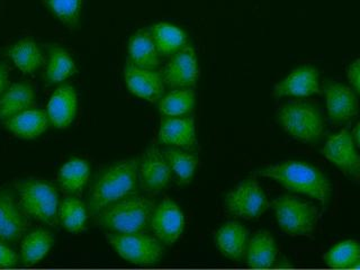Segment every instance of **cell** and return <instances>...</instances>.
Returning a JSON list of instances; mask_svg holds the SVG:
<instances>
[{
  "instance_id": "ac0fdd59",
  "label": "cell",
  "mask_w": 360,
  "mask_h": 270,
  "mask_svg": "<svg viewBox=\"0 0 360 270\" xmlns=\"http://www.w3.org/2000/svg\"><path fill=\"white\" fill-rule=\"evenodd\" d=\"M78 97L76 90L71 86H62L51 96L46 106L49 121L56 129L70 127L77 115Z\"/></svg>"
},
{
  "instance_id": "d6986e66",
  "label": "cell",
  "mask_w": 360,
  "mask_h": 270,
  "mask_svg": "<svg viewBox=\"0 0 360 270\" xmlns=\"http://www.w3.org/2000/svg\"><path fill=\"white\" fill-rule=\"evenodd\" d=\"M49 122L48 112L45 110L30 108L7 118L4 125L18 138L32 140L48 129Z\"/></svg>"
},
{
  "instance_id": "4316f807",
  "label": "cell",
  "mask_w": 360,
  "mask_h": 270,
  "mask_svg": "<svg viewBox=\"0 0 360 270\" xmlns=\"http://www.w3.org/2000/svg\"><path fill=\"white\" fill-rule=\"evenodd\" d=\"M89 176L90 167L88 161L75 158L65 162L60 169V185L67 193L76 194L82 191L89 180Z\"/></svg>"
},
{
  "instance_id": "f1b7e54d",
  "label": "cell",
  "mask_w": 360,
  "mask_h": 270,
  "mask_svg": "<svg viewBox=\"0 0 360 270\" xmlns=\"http://www.w3.org/2000/svg\"><path fill=\"white\" fill-rule=\"evenodd\" d=\"M77 71L76 63L71 54L62 48H54L50 52L45 69V77L51 84H59L70 78Z\"/></svg>"
},
{
  "instance_id": "4fadbf2b",
  "label": "cell",
  "mask_w": 360,
  "mask_h": 270,
  "mask_svg": "<svg viewBox=\"0 0 360 270\" xmlns=\"http://www.w3.org/2000/svg\"><path fill=\"white\" fill-rule=\"evenodd\" d=\"M141 184L146 191L158 193L166 188L172 180V169L166 157L157 149L146 150L139 165Z\"/></svg>"
},
{
  "instance_id": "277c9868",
  "label": "cell",
  "mask_w": 360,
  "mask_h": 270,
  "mask_svg": "<svg viewBox=\"0 0 360 270\" xmlns=\"http://www.w3.org/2000/svg\"><path fill=\"white\" fill-rule=\"evenodd\" d=\"M278 122L287 134L305 143H312L323 134L322 112L309 103H288L281 106Z\"/></svg>"
},
{
  "instance_id": "e575fe53",
  "label": "cell",
  "mask_w": 360,
  "mask_h": 270,
  "mask_svg": "<svg viewBox=\"0 0 360 270\" xmlns=\"http://www.w3.org/2000/svg\"><path fill=\"white\" fill-rule=\"evenodd\" d=\"M348 79L354 89L360 95V59L356 60L349 67Z\"/></svg>"
},
{
  "instance_id": "2e32d148",
  "label": "cell",
  "mask_w": 360,
  "mask_h": 270,
  "mask_svg": "<svg viewBox=\"0 0 360 270\" xmlns=\"http://www.w3.org/2000/svg\"><path fill=\"white\" fill-rule=\"evenodd\" d=\"M159 140L177 149H191L196 144V127L191 117H165L161 120Z\"/></svg>"
},
{
  "instance_id": "484cf974",
  "label": "cell",
  "mask_w": 360,
  "mask_h": 270,
  "mask_svg": "<svg viewBox=\"0 0 360 270\" xmlns=\"http://www.w3.org/2000/svg\"><path fill=\"white\" fill-rule=\"evenodd\" d=\"M53 245V238L44 230L33 231L22 239L20 255L26 266H33L44 258Z\"/></svg>"
},
{
  "instance_id": "cb8c5ba5",
  "label": "cell",
  "mask_w": 360,
  "mask_h": 270,
  "mask_svg": "<svg viewBox=\"0 0 360 270\" xmlns=\"http://www.w3.org/2000/svg\"><path fill=\"white\" fill-rule=\"evenodd\" d=\"M247 262L252 268H269L277 257V245L269 232L260 231L248 242Z\"/></svg>"
},
{
  "instance_id": "74e56055",
  "label": "cell",
  "mask_w": 360,
  "mask_h": 270,
  "mask_svg": "<svg viewBox=\"0 0 360 270\" xmlns=\"http://www.w3.org/2000/svg\"><path fill=\"white\" fill-rule=\"evenodd\" d=\"M352 268H356V269H360V259L359 260H358L357 262H356V264H354V266Z\"/></svg>"
},
{
  "instance_id": "ba28073f",
  "label": "cell",
  "mask_w": 360,
  "mask_h": 270,
  "mask_svg": "<svg viewBox=\"0 0 360 270\" xmlns=\"http://www.w3.org/2000/svg\"><path fill=\"white\" fill-rule=\"evenodd\" d=\"M267 207V196L262 186L255 179L242 181L225 197V208L228 213L240 219H256Z\"/></svg>"
},
{
  "instance_id": "7a4b0ae2",
  "label": "cell",
  "mask_w": 360,
  "mask_h": 270,
  "mask_svg": "<svg viewBox=\"0 0 360 270\" xmlns=\"http://www.w3.org/2000/svg\"><path fill=\"white\" fill-rule=\"evenodd\" d=\"M139 161L127 159L105 169L94 184L89 196L90 213L101 210L118 200L132 196L138 186Z\"/></svg>"
},
{
  "instance_id": "d590c367",
  "label": "cell",
  "mask_w": 360,
  "mask_h": 270,
  "mask_svg": "<svg viewBox=\"0 0 360 270\" xmlns=\"http://www.w3.org/2000/svg\"><path fill=\"white\" fill-rule=\"evenodd\" d=\"M9 84L8 70L5 65H0V97L5 93Z\"/></svg>"
},
{
  "instance_id": "836d02e7",
  "label": "cell",
  "mask_w": 360,
  "mask_h": 270,
  "mask_svg": "<svg viewBox=\"0 0 360 270\" xmlns=\"http://www.w3.org/2000/svg\"><path fill=\"white\" fill-rule=\"evenodd\" d=\"M18 262L16 252L0 242V267H14Z\"/></svg>"
},
{
  "instance_id": "83f0119b",
  "label": "cell",
  "mask_w": 360,
  "mask_h": 270,
  "mask_svg": "<svg viewBox=\"0 0 360 270\" xmlns=\"http://www.w3.org/2000/svg\"><path fill=\"white\" fill-rule=\"evenodd\" d=\"M195 101V94L191 88H178L160 98L159 110L167 117H181L194 110Z\"/></svg>"
},
{
  "instance_id": "1f68e13d",
  "label": "cell",
  "mask_w": 360,
  "mask_h": 270,
  "mask_svg": "<svg viewBox=\"0 0 360 270\" xmlns=\"http://www.w3.org/2000/svg\"><path fill=\"white\" fill-rule=\"evenodd\" d=\"M359 259L360 243L354 240L338 243L324 256L326 264L333 268H352Z\"/></svg>"
},
{
  "instance_id": "603a6c76",
  "label": "cell",
  "mask_w": 360,
  "mask_h": 270,
  "mask_svg": "<svg viewBox=\"0 0 360 270\" xmlns=\"http://www.w3.org/2000/svg\"><path fill=\"white\" fill-rule=\"evenodd\" d=\"M150 33L160 56H172L187 44L185 31L170 22H157L151 26Z\"/></svg>"
},
{
  "instance_id": "8fae6325",
  "label": "cell",
  "mask_w": 360,
  "mask_h": 270,
  "mask_svg": "<svg viewBox=\"0 0 360 270\" xmlns=\"http://www.w3.org/2000/svg\"><path fill=\"white\" fill-rule=\"evenodd\" d=\"M124 82L129 93L150 103L159 101L165 91L162 75L155 69L136 67L131 62L124 68Z\"/></svg>"
},
{
  "instance_id": "4dcf8cb0",
  "label": "cell",
  "mask_w": 360,
  "mask_h": 270,
  "mask_svg": "<svg viewBox=\"0 0 360 270\" xmlns=\"http://www.w3.org/2000/svg\"><path fill=\"white\" fill-rule=\"evenodd\" d=\"M43 3L65 27L69 30L78 27L84 0H43Z\"/></svg>"
},
{
  "instance_id": "3957f363",
  "label": "cell",
  "mask_w": 360,
  "mask_h": 270,
  "mask_svg": "<svg viewBox=\"0 0 360 270\" xmlns=\"http://www.w3.org/2000/svg\"><path fill=\"white\" fill-rule=\"evenodd\" d=\"M155 207L146 197H127L101 210L99 222L115 233H140L150 224Z\"/></svg>"
},
{
  "instance_id": "d6a6232c",
  "label": "cell",
  "mask_w": 360,
  "mask_h": 270,
  "mask_svg": "<svg viewBox=\"0 0 360 270\" xmlns=\"http://www.w3.org/2000/svg\"><path fill=\"white\" fill-rule=\"evenodd\" d=\"M165 157L180 183H191L198 166V158L180 150H169L165 153Z\"/></svg>"
},
{
  "instance_id": "52a82bcc",
  "label": "cell",
  "mask_w": 360,
  "mask_h": 270,
  "mask_svg": "<svg viewBox=\"0 0 360 270\" xmlns=\"http://www.w3.org/2000/svg\"><path fill=\"white\" fill-rule=\"evenodd\" d=\"M118 256L131 264L148 266L160 262L163 247L155 236L140 233H114L107 236Z\"/></svg>"
},
{
  "instance_id": "9c48e42d",
  "label": "cell",
  "mask_w": 360,
  "mask_h": 270,
  "mask_svg": "<svg viewBox=\"0 0 360 270\" xmlns=\"http://www.w3.org/2000/svg\"><path fill=\"white\" fill-rule=\"evenodd\" d=\"M322 153L341 172L360 180V155L356 149L354 136L347 129L331 135Z\"/></svg>"
},
{
  "instance_id": "7402d4cb",
  "label": "cell",
  "mask_w": 360,
  "mask_h": 270,
  "mask_svg": "<svg viewBox=\"0 0 360 270\" xmlns=\"http://www.w3.org/2000/svg\"><path fill=\"white\" fill-rule=\"evenodd\" d=\"M35 105V95L32 86L24 82L13 84L0 97V120L30 110Z\"/></svg>"
},
{
  "instance_id": "f546056e",
  "label": "cell",
  "mask_w": 360,
  "mask_h": 270,
  "mask_svg": "<svg viewBox=\"0 0 360 270\" xmlns=\"http://www.w3.org/2000/svg\"><path fill=\"white\" fill-rule=\"evenodd\" d=\"M59 217L65 230L79 233L86 229L88 219L87 207L84 202L75 197H68L59 206Z\"/></svg>"
},
{
  "instance_id": "e0dca14e",
  "label": "cell",
  "mask_w": 360,
  "mask_h": 270,
  "mask_svg": "<svg viewBox=\"0 0 360 270\" xmlns=\"http://www.w3.org/2000/svg\"><path fill=\"white\" fill-rule=\"evenodd\" d=\"M27 219L13 195L0 191V241H17L27 229Z\"/></svg>"
},
{
  "instance_id": "d4e9b609",
  "label": "cell",
  "mask_w": 360,
  "mask_h": 270,
  "mask_svg": "<svg viewBox=\"0 0 360 270\" xmlns=\"http://www.w3.org/2000/svg\"><path fill=\"white\" fill-rule=\"evenodd\" d=\"M8 54L15 65L27 75L35 72L44 61L39 45L31 39H20L15 43L9 49Z\"/></svg>"
},
{
  "instance_id": "44dd1931",
  "label": "cell",
  "mask_w": 360,
  "mask_h": 270,
  "mask_svg": "<svg viewBox=\"0 0 360 270\" xmlns=\"http://www.w3.org/2000/svg\"><path fill=\"white\" fill-rule=\"evenodd\" d=\"M127 54L129 62L136 67L155 69L160 63V54L150 30H141L133 34L127 44Z\"/></svg>"
},
{
  "instance_id": "7c38bea8",
  "label": "cell",
  "mask_w": 360,
  "mask_h": 270,
  "mask_svg": "<svg viewBox=\"0 0 360 270\" xmlns=\"http://www.w3.org/2000/svg\"><path fill=\"white\" fill-rule=\"evenodd\" d=\"M163 82L169 87L191 88L198 78V63L194 49L186 45L183 50L172 56L163 71Z\"/></svg>"
},
{
  "instance_id": "6da1fadb",
  "label": "cell",
  "mask_w": 360,
  "mask_h": 270,
  "mask_svg": "<svg viewBox=\"0 0 360 270\" xmlns=\"http://www.w3.org/2000/svg\"><path fill=\"white\" fill-rule=\"evenodd\" d=\"M259 176L270 178L287 191L307 195L326 207L331 198V184L316 167L302 161L290 160L264 167L257 172Z\"/></svg>"
},
{
  "instance_id": "8992f818",
  "label": "cell",
  "mask_w": 360,
  "mask_h": 270,
  "mask_svg": "<svg viewBox=\"0 0 360 270\" xmlns=\"http://www.w3.org/2000/svg\"><path fill=\"white\" fill-rule=\"evenodd\" d=\"M279 228L292 236H309L318 219L316 208L294 196H281L273 202Z\"/></svg>"
},
{
  "instance_id": "5bb4252c",
  "label": "cell",
  "mask_w": 360,
  "mask_h": 270,
  "mask_svg": "<svg viewBox=\"0 0 360 270\" xmlns=\"http://www.w3.org/2000/svg\"><path fill=\"white\" fill-rule=\"evenodd\" d=\"M320 93V75L318 69L311 65H303L283 79L274 88L275 97H309Z\"/></svg>"
},
{
  "instance_id": "8d00e7d4",
  "label": "cell",
  "mask_w": 360,
  "mask_h": 270,
  "mask_svg": "<svg viewBox=\"0 0 360 270\" xmlns=\"http://www.w3.org/2000/svg\"><path fill=\"white\" fill-rule=\"evenodd\" d=\"M354 140H356V142H357V146L360 148V122L358 123L357 127H356V129H354Z\"/></svg>"
},
{
  "instance_id": "5b68a950",
  "label": "cell",
  "mask_w": 360,
  "mask_h": 270,
  "mask_svg": "<svg viewBox=\"0 0 360 270\" xmlns=\"http://www.w3.org/2000/svg\"><path fill=\"white\" fill-rule=\"evenodd\" d=\"M20 207L35 219L54 225L58 223L59 196L56 187L43 180L32 179L17 185Z\"/></svg>"
},
{
  "instance_id": "ffe728a7",
  "label": "cell",
  "mask_w": 360,
  "mask_h": 270,
  "mask_svg": "<svg viewBox=\"0 0 360 270\" xmlns=\"http://www.w3.org/2000/svg\"><path fill=\"white\" fill-rule=\"evenodd\" d=\"M249 232L238 222L223 224L215 234V243L223 256L232 260H239L247 251Z\"/></svg>"
},
{
  "instance_id": "9a60e30c",
  "label": "cell",
  "mask_w": 360,
  "mask_h": 270,
  "mask_svg": "<svg viewBox=\"0 0 360 270\" xmlns=\"http://www.w3.org/2000/svg\"><path fill=\"white\" fill-rule=\"evenodd\" d=\"M324 93L326 108L332 122L343 123L357 114V97L352 88L340 82H328L324 84Z\"/></svg>"
},
{
  "instance_id": "30bf717a",
  "label": "cell",
  "mask_w": 360,
  "mask_h": 270,
  "mask_svg": "<svg viewBox=\"0 0 360 270\" xmlns=\"http://www.w3.org/2000/svg\"><path fill=\"white\" fill-rule=\"evenodd\" d=\"M150 225L155 238L161 243L172 245L183 234L185 217L177 202L165 198L153 210Z\"/></svg>"
}]
</instances>
